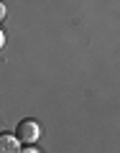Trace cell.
<instances>
[{"instance_id": "6da1fadb", "label": "cell", "mask_w": 120, "mask_h": 153, "mask_svg": "<svg viewBox=\"0 0 120 153\" xmlns=\"http://www.w3.org/2000/svg\"><path fill=\"white\" fill-rule=\"evenodd\" d=\"M38 135H41V130H38V123H33V120H23L16 130V138L21 143H26V146H33L38 140Z\"/></svg>"}, {"instance_id": "5b68a950", "label": "cell", "mask_w": 120, "mask_h": 153, "mask_svg": "<svg viewBox=\"0 0 120 153\" xmlns=\"http://www.w3.org/2000/svg\"><path fill=\"white\" fill-rule=\"evenodd\" d=\"M3 44H5V36H3V31H0V49H3Z\"/></svg>"}, {"instance_id": "3957f363", "label": "cell", "mask_w": 120, "mask_h": 153, "mask_svg": "<svg viewBox=\"0 0 120 153\" xmlns=\"http://www.w3.org/2000/svg\"><path fill=\"white\" fill-rule=\"evenodd\" d=\"M3 18H5V5L0 3V21H3Z\"/></svg>"}, {"instance_id": "7a4b0ae2", "label": "cell", "mask_w": 120, "mask_h": 153, "mask_svg": "<svg viewBox=\"0 0 120 153\" xmlns=\"http://www.w3.org/2000/svg\"><path fill=\"white\" fill-rule=\"evenodd\" d=\"M0 153H21V140L10 133H0Z\"/></svg>"}, {"instance_id": "277c9868", "label": "cell", "mask_w": 120, "mask_h": 153, "mask_svg": "<svg viewBox=\"0 0 120 153\" xmlns=\"http://www.w3.org/2000/svg\"><path fill=\"white\" fill-rule=\"evenodd\" d=\"M21 153H38V151H36V148H23Z\"/></svg>"}]
</instances>
